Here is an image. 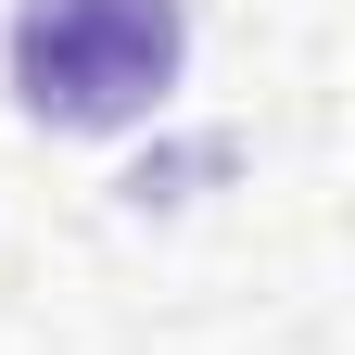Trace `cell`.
Masks as SVG:
<instances>
[{
  "label": "cell",
  "mask_w": 355,
  "mask_h": 355,
  "mask_svg": "<svg viewBox=\"0 0 355 355\" xmlns=\"http://www.w3.org/2000/svg\"><path fill=\"white\" fill-rule=\"evenodd\" d=\"M178 51H191L178 0H13V102L76 140L140 127L178 89Z\"/></svg>",
  "instance_id": "1"
}]
</instances>
